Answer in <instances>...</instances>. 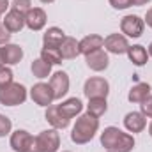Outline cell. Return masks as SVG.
Wrapping results in <instances>:
<instances>
[{
	"instance_id": "cell-1",
	"label": "cell",
	"mask_w": 152,
	"mask_h": 152,
	"mask_svg": "<svg viewBox=\"0 0 152 152\" xmlns=\"http://www.w3.org/2000/svg\"><path fill=\"white\" fill-rule=\"evenodd\" d=\"M101 145L112 152H131L134 147V138L133 134L110 126L101 133Z\"/></svg>"
},
{
	"instance_id": "cell-5",
	"label": "cell",
	"mask_w": 152,
	"mask_h": 152,
	"mask_svg": "<svg viewBox=\"0 0 152 152\" xmlns=\"http://www.w3.org/2000/svg\"><path fill=\"white\" fill-rule=\"evenodd\" d=\"M120 30L126 37H142V34L145 30V21L136 14H127L120 20Z\"/></svg>"
},
{
	"instance_id": "cell-26",
	"label": "cell",
	"mask_w": 152,
	"mask_h": 152,
	"mask_svg": "<svg viewBox=\"0 0 152 152\" xmlns=\"http://www.w3.org/2000/svg\"><path fill=\"white\" fill-rule=\"evenodd\" d=\"M9 83H12V71L5 66L0 67V88L7 87Z\"/></svg>"
},
{
	"instance_id": "cell-39",
	"label": "cell",
	"mask_w": 152,
	"mask_h": 152,
	"mask_svg": "<svg viewBox=\"0 0 152 152\" xmlns=\"http://www.w3.org/2000/svg\"><path fill=\"white\" fill-rule=\"evenodd\" d=\"M108 152H112V151H108Z\"/></svg>"
},
{
	"instance_id": "cell-22",
	"label": "cell",
	"mask_w": 152,
	"mask_h": 152,
	"mask_svg": "<svg viewBox=\"0 0 152 152\" xmlns=\"http://www.w3.org/2000/svg\"><path fill=\"white\" fill-rule=\"evenodd\" d=\"M151 96V85L149 83H136L131 90H129V96H127V99L131 101V103H142L143 99H147Z\"/></svg>"
},
{
	"instance_id": "cell-18",
	"label": "cell",
	"mask_w": 152,
	"mask_h": 152,
	"mask_svg": "<svg viewBox=\"0 0 152 152\" xmlns=\"http://www.w3.org/2000/svg\"><path fill=\"white\" fill-rule=\"evenodd\" d=\"M64 39H66V34H64L62 28L50 27L42 36V44H44V48H58Z\"/></svg>"
},
{
	"instance_id": "cell-9",
	"label": "cell",
	"mask_w": 152,
	"mask_h": 152,
	"mask_svg": "<svg viewBox=\"0 0 152 152\" xmlns=\"http://www.w3.org/2000/svg\"><path fill=\"white\" fill-rule=\"evenodd\" d=\"M32 142H34V136L25 129H18L11 134V149L14 152H28Z\"/></svg>"
},
{
	"instance_id": "cell-31",
	"label": "cell",
	"mask_w": 152,
	"mask_h": 152,
	"mask_svg": "<svg viewBox=\"0 0 152 152\" xmlns=\"http://www.w3.org/2000/svg\"><path fill=\"white\" fill-rule=\"evenodd\" d=\"M110 5L113 9H127L131 7V0H110Z\"/></svg>"
},
{
	"instance_id": "cell-4",
	"label": "cell",
	"mask_w": 152,
	"mask_h": 152,
	"mask_svg": "<svg viewBox=\"0 0 152 152\" xmlns=\"http://www.w3.org/2000/svg\"><path fill=\"white\" fill-rule=\"evenodd\" d=\"M36 143L39 147V152H57L60 147V134L58 129H46L41 131L36 136Z\"/></svg>"
},
{
	"instance_id": "cell-2",
	"label": "cell",
	"mask_w": 152,
	"mask_h": 152,
	"mask_svg": "<svg viewBox=\"0 0 152 152\" xmlns=\"http://www.w3.org/2000/svg\"><path fill=\"white\" fill-rule=\"evenodd\" d=\"M97 129H99V118L87 112L76 118V124L71 131V140L76 145H85L96 136Z\"/></svg>"
},
{
	"instance_id": "cell-38",
	"label": "cell",
	"mask_w": 152,
	"mask_h": 152,
	"mask_svg": "<svg viewBox=\"0 0 152 152\" xmlns=\"http://www.w3.org/2000/svg\"><path fill=\"white\" fill-rule=\"evenodd\" d=\"M149 55L152 57V42H151V46H149Z\"/></svg>"
},
{
	"instance_id": "cell-6",
	"label": "cell",
	"mask_w": 152,
	"mask_h": 152,
	"mask_svg": "<svg viewBox=\"0 0 152 152\" xmlns=\"http://www.w3.org/2000/svg\"><path fill=\"white\" fill-rule=\"evenodd\" d=\"M108 92H110V83H108L104 78L94 76V78H88V80L85 81L83 94H85L88 99H94V97H106Z\"/></svg>"
},
{
	"instance_id": "cell-19",
	"label": "cell",
	"mask_w": 152,
	"mask_h": 152,
	"mask_svg": "<svg viewBox=\"0 0 152 152\" xmlns=\"http://www.w3.org/2000/svg\"><path fill=\"white\" fill-rule=\"evenodd\" d=\"M2 55L7 66H16L23 58V50L18 44H4L2 46Z\"/></svg>"
},
{
	"instance_id": "cell-34",
	"label": "cell",
	"mask_w": 152,
	"mask_h": 152,
	"mask_svg": "<svg viewBox=\"0 0 152 152\" xmlns=\"http://www.w3.org/2000/svg\"><path fill=\"white\" fill-rule=\"evenodd\" d=\"M151 0H131V5H145L149 4Z\"/></svg>"
},
{
	"instance_id": "cell-14",
	"label": "cell",
	"mask_w": 152,
	"mask_h": 152,
	"mask_svg": "<svg viewBox=\"0 0 152 152\" xmlns=\"http://www.w3.org/2000/svg\"><path fill=\"white\" fill-rule=\"evenodd\" d=\"M2 21H4V27L11 34H14V32H20L25 27V14L20 12V11H16V9H11V11H7L5 18Z\"/></svg>"
},
{
	"instance_id": "cell-13",
	"label": "cell",
	"mask_w": 152,
	"mask_h": 152,
	"mask_svg": "<svg viewBox=\"0 0 152 152\" xmlns=\"http://www.w3.org/2000/svg\"><path fill=\"white\" fill-rule=\"evenodd\" d=\"M124 126L129 133H142L147 126V117L142 112H129L124 117Z\"/></svg>"
},
{
	"instance_id": "cell-16",
	"label": "cell",
	"mask_w": 152,
	"mask_h": 152,
	"mask_svg": "<svg viewBox=\"0 0 152 152\" xmlns=\"http://www.w3.org/2000/svg\"><path fill=\"white\" fill-rule=\"evenodd\" d=\"M58 106V110H60V113L64 115L66 118H75L76 115L81 113V110H83V103L78 99V97H69V99H66L62 104H57Z\"/></svg>"
},
{
	"instance_id": "cell-37",
	"label": "cell",
	"mask_w": 152,
	"mask_h": 152,
	"mask_svg": "<svg viewBox=\"0 0 152 152\" xmlns=\"http://www.w3.org/2000/svg\"><path fill=\"white\" fill-rule=\"evenodd\" d=\"M149 134H151V136H152V122H151V124H149Z\"/></svg>"
},
{
	"instance_id": "cell-36",
	"label": "cell",
	"mask_w": 152,
	"mask_h": 152,
	"mask_svg": "<svg viewBox=\"0 0 152 152\" xmlns=\"http://www.w3.org/2000/svg\"><path fill=\"white\" fill-rule=\"evenodd\" d=\"M39 2H42V4H51V2H55V0H39Z\"/></svg>"
},
{
	"instance_id": "cell-10",
	"label": "cell",
	"mask_w": 152,
	"mask_h": 152,
	"mask_svg": "<svg viewBox=\"0 0 152 152\" xmlns=\"http://www.w3.org/2000/svg\"><path fill=\"white\" fill-rule=\"evenodd\" d=\"M85 62H87V66H88L92 71L101 73V71H104V69L108 67L110 58H108V53L101 48V50H96V51L85 55Z\"/></svg>"
},
{
	"instance_id": "cell-30",
	"label": "cell",
	"mask_w": 152,
	"mask_h": 152,
	"mask_svg": "<svg viewBox=\"0 0 152 152\" xmlns=\"http://www.w3.org/2000/svg\"><path fill=\"white\" fill-rule=\"evenodd\" d=\"M11 36H12V34H11V32H9V30H7V28H5V27L0 23V46H4V44H9Z\"/></svg>"
},
{
	"instance_id": "cell-23",
	"label": "cell",
	"mask_w": 152,
	"mask_h": 152,
	"mask_svg": "<svg viewBox=\"0 0 152 152\" xmlns=\"http://www.w3.org/2000/svg\"><path fill=\"white\" fill-rule=\"evenodd\" d=\"M108 110V103H106V97H94V99H88V104H87V112L94 117H101V115L106 113Z\"/></svg>"
},
{
	"instance_id": "cell-20",
	"label": "cell",
	"mask_w": 152,
	"mask_h": 152,
	"mask_svg": "<svg viewBox=\"0 0 152 152\" xmlns=\"http://www.w3.org/2000/svg\"><path fill=\"white\" fill-rule=\"evenodd\" d=\"M58 51H60L62 58H66V60L76 58L80 55V42L75 37H67L66 36V39L62 41V44L58 46Z\"/></svg>"
},
{
	"instance_id": "cell-28",
	"label": "cell",
	"mask_w": 152,
	"mask_h": 152,
	"mask_svg": "<svg viewBox=\"0 0 152 152\" xmlns=\"http://www.w3.org/2000/svg\"><path fill=\"white\" fill-rule=\"evenodd\" d=\"M32 4H30V0H12V9H16V11H20V12H23V14H27L32 7H30Z\"/></svg>"
},
{
	"instance_id": "cell-24",
	"label": "cell",
	"mask_w": 152,
	"mask_h": 152,
	"mask_svg": "<svg viewBox=\"0 0 152 152\" xmlns=\"http://www.w3.org/2000/svg\"><path fill=\"white\" fill-rule=\"evenodd\" d=\"M30 69H32V75L36 76V78H39V80L48 78L50 73H51V66H50L48 62H44L42 58L34 60V62H32V66H30Z\"/></svg>"
},
{
	"instance_id": "cell-7",
	"label": "cell",
	"mask_w": 152,
	"mask_h": 152,
	"mask_svg": "<svg viewBox=\"0 0 152 152\" xmlns=\"http://www.w3.org/2000/svg\"><path fill=\"white\" fill-rule=\"evenodd\" d=\"M30 97L36 104L46 106V108L55 101V96H53V90H51L50 83H36L30 88Z\"/></svg>"
},
{
	"instance_id": "cell-32",
	"label": "cell",
	"mask_w": 152,
	"mask_h": 152,
	"mask_svg": "<svg viewBox=\"0 0 152 152\" xmlns=\"http://www.w3.org/2000/svg\"><path fill=\"white\" fill-rule=\"evenodd\" d=\"M9 7H11L9 0H0V14H2V12H5V11H7Z\"/></svg>"
},
{
	"instance_id": "cell-17",
	"label": "cell",
	"mask_w": 152,
	"mask_h": 152,
	"mask_svg": "<svg viewBox=\"0 0 152 152\" xmlns=\"http://www.w3.org/2000/svg\"><path fill=\"white\" fill-rule=\"evenodd\" d=\"M103 46H104V37H101L97 34H90V36H87L80 41V53L88 55L96 50H101Z\"/></svg>"
},
{
	"instance_id": "cell-29",
	"label": "cell",
	"mask_w": 152,
	"mask_h": 152,
	"mask_svg": "<svg viewBox=\"0 0 152 152\" xmlns=\"http://www.w3.org/2000/svg\"><path fill=\"white\" fill-rule=\"evenodd\" d=\"M140 108H142V113L145 115V117L152 118V96H149L147 99H143L140 103Z\"/></svg>"
},
{
	"instance_id": "cell-15",
	"label": "cell",
	"mask_w": 152,
	"mask_h": 152,
	"mask_svg": "<svg viewBox=\"0 0 152 152\" xmlns=\"http://www.w3.org/2000/svg\"><path fill=\"white\" fill-rule=\"evenodd\" d=\"M44 117H46L48 124H51L53 129H66V127L69 126V122H71L69 118H66L64 115L60 113V110H58L57 104H50Z\"/></svg>"
},
{
	"instance_id": "cell-33",
	"label": "cell",
	"mask_w": 152,
	"mask_h": 152,
	"mask_svg": "<svg viewBox=\"0 0 152 152\" xmlns=\"http://www.w3.org/2000/svg\"><path fill=\"white\" fill-rule=\"evenodd\" d=\"M143 21H145V23H147V25L152 28V7L147 11V14H145V20H143Z\"/></svg>"
},
{
	"instance_id": "cell-11",
	"label": "cell",
	"mask_w": 152,
	"mask_h": 152,
	"mask_svg": "<svg viewBox=\"0 0 152 152\" xmlns=\"http://www.w3.org/2000/svg\"><path fill=\"white\" fill-rule=\"evenodd\" d=\"M104 48H106V51H110L113 55H124V53H127L129 42H127L126 36H122V34H110L108 37H104Z\"/></svg>"
},
{
	"instance_id": "cell-8",
	"label": "cell",
	"mask_w": 152,
	"mask_h": 152,
	"mask_svg": "<svg viewBox=\"0 0 152 152\" xmlns=\"http://www.w3.org/2000/svg\"><path fill=\"white\" fill-rule=\"evenodd\" d=\"M50 87L53 90L55 99H62L69 92V76L64 71H57L55 75L50 78Z\"/></svg>"
},
{
	"instance_id": "cell-3",
	"label": "cell",
	"mask_w": 152,
	"mask_h": 152,
	"mask_svg": "<svg viewBox=\"0 0 152 152\" xmlns=\"http://www.w3.org/2000/svg\"><path fill=\"white\" fill-rule=\"evenodd\" d=\"M27 101V88L21 83H9L7 87L0 88V103L4 106H18Z\"/></svg>"
},
{
	"instance_id": "cell-21",
	"label": "cell",
	"mask_w": 152,
	"mask_h": 152,
	"mask_svg": "<svg viewBox=\"0 0 152 152\" xmlns=\"http://www.w3.org/2000/svg\"><path fill=\"white\" fill-rule=\"evenodd\" d=\"M127 57H129V60H131L134 66L142 67V66H145L147 60H149V51H147L142 44H134V46H129V48H127Z\"/></svg>"
},
{
	"instance_id": "cell-25",
	"label": "cell",
	"mask_w": 152,
	"mask_h": 152,
	"mask_svg": "<svg viewBox=\"0 0 152 152\" xmlns=\"http://www.w3.org/2000/svg\"><path fill=\"white\" fill-rule=\"evenodd\" d=\"M41 58L44 62H48L50 66L62 64V55H60L58 48H42L41 50Z\"/></svg>"
},
{
	"instance_id": "cell-40",
	"label": "cell",
	"mask_w": 152,
	"mask_h": 152,
	"mask_svg": "<svg viewBox=\"0 0 152 152\" xmlns=\"http://www.w3.org/2000/svg\"><path fill=\"white\" fill-rule=\"evenodd\" d=\"M66 152H69V151H66Z\"/></svg>"
},
{
	"instance_id": "cell-12",
	"label": "cell",
	"mask_w": 152,
	"mask_h": 152,
	"mask_svg": "<svg viewBox=\"0 0 152 152\" xmlns=\"http://www.w3.org/2000/svg\"><path fill=\"white\" fill-rule=\"evenodd\" d=\"M46 20H48V18H46V12H44V9H41V7H32V9L25 14V25H27L30 30H34V32L44 28Z\"/></svg>"
},
{
	"instance_id": "cell-27",
	"label": "cell",
	"mask_w": 152,
	"mask_h": 152,
	"mask_svg": "<svg viewBox=\"0 0 152 152\" xmlns=\"http://www.w3.org/2000/svg\"><path fill=\"white\" fill-rule=\"evenodd\" d=\"M12 129V122L11 118H7L5 115H0V138L2 136H7Z\"/></svg>"
},
{
	"instance_id": "cell-35",
	"label": "cell",
	"mask_w": 152,
	"mask_h": 152,
	"mask_svg": "<svg viewBox=\"0 0 152 152\" xmlns=\"http://www.w3.org/2000/svg\"><path fill=\"white\" fill-rule=\"evenodd\" d=\"M5 66V60H4V55H2V48H0V67Z\"/></svg>"
}]
</instances>
